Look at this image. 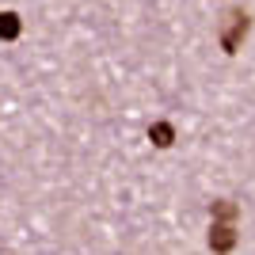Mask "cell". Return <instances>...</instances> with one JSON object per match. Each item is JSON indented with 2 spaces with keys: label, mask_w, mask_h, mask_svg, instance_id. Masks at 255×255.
<instances>
[{
  "label": "cell",
  "mask_w": 255,
  "mask_h": 255,
  "mask_svg": "<svg viewBox=\"0 0 255 255\" xmlns=\"http://www.w3.org/2000/svg\"><path fill=\"white\" fill-rule=\"evenodd\" d=\"M210 248H213V252H233V248H236V229H233V221H213V229H210Z\"/></svg>",
  "instance_id": "cell-2"
},
{
  "label": "cell",
  "mask_w": 255,
  "mask_h": 255,
  "mask_svg": "<svg viewBox=\"0 0 255 255\" xmlns=\"http://www.w3.org/2000/svg\"><path fill=\"white\" fill-rule=\"evenodd\" d=\"M244 34H248V15H244V11H233L229 23H225V31H221V50L225 53H236V50H240V42H244Z\"/></svg>",
  "instance_id": "cell-1"
},
{
  "label": "cell",
  "mask_w": 255,
  "mask_h": 255,
  "mask_svg": "<svg viewBox=\"0 0 255 255\" xmlns=\"http://www.w3.org/2000/svg\"><path fill=\"white\" fill-rule=\"evenodd\" d=\"M19 31H23L19 15H15V11H0V38H4V42H15Z\"/></svg>",
  "instance_id": "cell-3"
},
{
  "label": "cell",
  "mask_w": 255,
  "mask_h": 255,
  "mask_svg": "<svg viewBox=\"0 0 255 255\" xmlns=\"http://www.w3.org/2000/svg\"><path fill=\"white\" fill-rule=\"evenodd\" d=\"M213 221H233L236 217V202H229V198H221V202H213Z\"/></svg>",
  "instance_id": "cell-5"
},
{
  "label": "cell",
  "mask_w": 255,
  "mask_h": 255,
  "mask_svg": "<svg viewBox=\"0 0 255 255\" xmlns=\"http://www.w3.org/2000/svg\"><path fill=\"white\" fill-rule=\"evenodd\" d=\"M149 137H152L156 149H168L171 141H175V129H171V122H152V126H149Z\"/></svg>",
  "instance_id": "cell-4"
}]
</instances>
